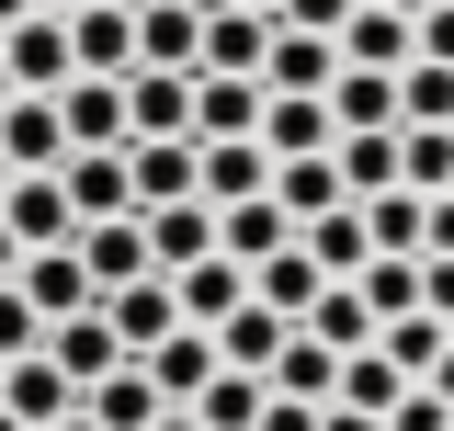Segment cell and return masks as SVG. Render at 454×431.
Listing matches in <instances>:
<instances>
[{
    "instance_id": "45",
    "label": "cell",
    "mask_w": 454,
    "mask_h": 431,
    "mask_svg": "<svg viewBox=\"0 0 454 431\" xmlns=\"http://www.w3.org/2000/svg\"><path fill=\"white\" fill-rule=\"evenodd\" d=\"M420 57H443V68H454V0H432V12H420Z\"/></svg>"
},
{
    "instance_id": "20",
    "label": "cell",
    "mask_w": 454,
    "mask_h": 431,
    "mask_svg": "<svg viewBox=\"0 0 454 431\" xmlns=\"http://www.w3.org/2000/svg\"><path fill=\"white\" fill-rule=\"evenodd\" d=\"M193 148H205V205L273 193V148H262V137H193Z\"/></svg>"
},
{
    "instance_id": "49",
    "label": "cell",
    "mask_w": 454,
    "mask_h": 431,
    "mask_svg": "<svg viewBox=\"0 0 454 431\" xmlns=\"http://www.w3.org/2000/svg\"><path fill=\"white\" fill-rule=\"evenodd\" d=\"M420 386H432V397H443V409H454V352H443V364H432V375H420Z\"/></svg>"
},
{
    "instance_id": "52",
    "label": "cell",
    "mask_w": 454,
    "mask_h": 431,
    "mask_svg": "<svg viewBox=\"0 0 454 431\" xmlns=\"http://www.w3.org/2000/svg\"><path fill=\"white\" fill-rule=\"evenodd\" d=\"M12 91H23V80H12V57H0V103H12Z\"/></svg>"
},
{
    "instance_id": "13",
    "label": "cell",
    "mask_w": 454,
    "mask_h": 431,
    "mask_svg": "<svg viewBox=\"0 0 454 431\" xmlns=\"http://www.w3.org/2000/svg\"><path fill=\"white\" fill-rule=\"evenodd\" d=\"M262 57H273V12L216 0V12H205V68H216V80H262Z\"/></svg>"
},
{
    "instance_id": "41",
    "label": "cell",
    "mask_w": 454,
    "mask_h": 431,
    "mask_svg": "<svg viewBox=\"0 0 454 431\" xmlns=\"http://www.w3.org/2000/svg\"><path fill=\"white\" fill-rule=\"evenodd\" d=\"M23 352H46V318H35L23 284H0V364H23Z\"/></svg>"
},
{
    "instance_id": "50",
    "label": "cell",
    "mask_w": 454,
    "mask_h": 431,
    "mask_svg": "<svg viewBox=\"0 0 454 431\" xmlns=\"http://www.w3.org/2000/svg\"><path fill=\"white\" fill-rule=\"evenodd\" d=\"M148 431H205V420H193V409H160V420H148Z\"/></svg>"
},
{
    "instance_id": "26",
    "label": "cell",
    "mask_w": 454,
    "mask_h": 431,
    "mask_svg": "<svg viewBox=\"0 0 454 431\" xmlns=\"http://www.w3.org/2000/svg\"><path fill=\"white\" fill-rule=\"evenodd\" d=\"M80 409H91V420H103V431H148V420H160V409H170V397H160V375H148V364H114V375L91 386Z\"/></svg>"
},
{
    "instance_id": "15",
    "label": "cell",
    "mask_w": 454,
    "mask_h": 431,
    "mask_svg": "<svg viewBox=\"0 0 454 431\" xmlns=\"http://www.w3.org/2000/svg\"><path fill=\"white\" fill-rule=\"evenodd\" d=\"M68 205H80V227H103V216H137V182H125V148H68Z\"/></svg>"
},
{
    "instance_id": "19",
    "label": "cell",
    "mask_w": 454,
    "mask_h": 431,
    "mask_svg": "<svg viewBox=\"0 0 454 431\" xmlns=\"http://www.w3.org/2000/svg\"><path fill=\"white\" fill-rule=\"evenodd\" d=\"M57 114H68V148H125V137H137V125H125V80H91V68L57 91Z\"/></svg>"
},
{
    "instance_id": "30",
    "label": "cell",
    "mask_w": 454,
    "mask_h": 431,
    "mask_svg": "<svg viewBox=\"0 0 454 431\" xmlns=\"http://www.w3.org/2000/svg\"><path fill=\"white\" fill-rule=\"evenodd\" d=\"M318 284H330V272L307 262V239H295V250H273V262L250 272V295H262L273 318H295V329H307V307H318Z\"/></svg>"
},
{
    "instance_id": "33",
    "label": "cell",
    "mask_w": 454,
    "mask_h": 431,
    "mask_svg": "<svg viewBox=\"0 0 454 431\" xmlns=\"http://www.w3.org/2000/svg\"><path fill=\"white\" fill-rule=\"evenodd\" d=\"M375 307H364V284H318V307H307V341H330V352H364L375 341Z\"/></svg>"
},
{
    "instance_id": "54",
    "label": "cell",
    "mask_w": 454,
    "mask_h": 431,
    "mask_svg": "<svg viewBox=\"0 0 454 431\" xmlns=\"http://www.w3.org/2000/svg\"><path fill=\"white\" fill-rule=\"evenodd\" d=\"M57 431H103V420H91V409H80V420H57Z\"/></svg>"
},
{
    "instance_id": "40",
    "label": "cell",
    "mask_w": 454,
    "mask_h": 431,
    "mask_svg": "<svg viewBox=\"0 0 454 431\" xmlns=\"http://www.w3.org/2000/svg\"><path fill=\"white\" fill-rule=\"evenodd\" d=\"M352 284H364V307H375V318H409V307H420V262H397V250H375Z\"/></svg>"
},
{
    "instance_id": "5",
    "label": "cell",
    "mask_w": 454,
    "mask_h": 431,
    "mask_svg": "<svg viewBox=\"0 0 454 431\" xmlns=\"http://www.w3.org/2000/svg\"><path fill=\"white\" fill-rule=\"evenodd\" d=\"M12 284H23V295H35V318H80V307H103V284H91V262H80V239H68V250H23V272H12Z\"/></svg>"
},
{
    "instance_id": "38",
    "label": "cell",
    "mask_w": 454,
    "mask_h": 431,
    "mask_svg": "<svg viewBox=\"0 0 454 431\" xmlns=\"http://www.w3.org/2000/svg\"><path fill=\"white\" fill-rule=\"evenodd\" d=\"M397 125H454V68L443 57H409L397 68Z\"/></svg>"
},
{
    "instance_id": "11",
    "label": "cell",
    "mask_w": 454,
    "mask_h": 431,
    "mask_svg": "<svg viewBox=\"0 0 454 431\" xmlns=\"http://www.w3.org/2000/svg\"><path fill=\"white\" fill-rule=\"evenodd\" d=\"M46 352H57V375L80 386V397H91V386H103L114 364H137V352L114 341V318H103V307H80V318H57V329H46Z\"/></svg>"
},
{
    "instance_id": "12",
    "label": "cell",
    "mask_w": 454,
    "mask_h": 431,
    "mask_svg": "<svg viewBox=\"0 0 454 431\" xmlns=\"http://www.w3.org/2000/svg\"><path fill=\"white\" fill-rule=\"evenodd\" d=\"M170 295H182V329H227L239 307H250V262H227V250H205L193 272H170Z\"/></svg>"
},
{
    "instance_id": "21",
    "label": "cell",
    "mask_w": 454,
    "mask_h": 431,
    "mask_svg": "<svg viewBox=\"0 0 454 431\" xmlns=\"http://www.w3.org/2000/svg\"><path fill=\"white\" fill-rule=\"evenodd\" d=\"M216 250H227V262H250V272H262L273 250H295V216H284L273 193H250V205H216Z\"/></svg>"
},
{
    "instance_id": "28",
    "label": "cell",
    "mask_w": 454,
    "mask_h": 431,
    "mask_svg": "<svg viewBox=\"0 0 454 431\" xmlns=\"http://www.w3.org/2000/svg\"><path fill=\"white\" fill-rule=\"evenodd\" d=\"M273 205L307 227V216H330V205H352V182H340V160L318 148V160H273Z\"/></svg>"
},
{
    "instance_id": "27",
    "label": "cell",
    "mask_w": 454,
    "mask_h": 431,
    "mask_svg": "<svg viewBox=\"0 0 454 431\" xmlns=\"http://www.w3.org/2000/svg\"><path fill=\"white\" fill-rule=\"evenodd\" d=\"M262 409H273V375H250V364H216V386L193 397L205 431H262Z\"/></svg>"
},
{
    "instance_id": "10",
    "label": "cell",
    "mask_w": 454,
    "mask_h": 431,
    "mask_svg": "<svg viewBox=\"0 0 454 431\" xmlns=\"http://www.w3.org/2000/svg\"><path fill=\"white\" fill-rule=\"evenodd\" d=\"M262 148H273V160H318V148H340L330 91H273V103H262Z\"/></svg>"
},
{
    "instance_id": "46",
    "label": "cell",
    "mask_w": 454,
    "mask_h": 431,
    "mask_svg": "<svg viewBox=\"0 0 454 431\" xmlns=\"http://www.w3.org/2000/svg\"><path fill=\"white\" fill-rule=\"evenodd\" d=\"M262 431H318V409H307V397H273V409H262Z\"/></svg>"
},
{
    "instance_id": "1",
    "label": "cell",
    "mask_w": 454,
    "mask_h": 431,
    "mask_svg": "<svg viewBox=\"0 0 454 431\" xmlns=\"http://www.w3.org/2000/svg\"><path fill=\"white\" fill-rule=\"evenodd\" d=\"M0 57H12V80H23V91H68V80H80V46H68V12H23V23L0 35Z\"/></svg>"
},
{
    "instance_id": "39",
    "label": "cell",
    "mask_w": 454,
    "mask_h": 431,
    "mask_svg": "<svg viewBox=\"0 0 454 431\" xmlns=\"http://www.w3.org/2000/svg\"><path fill=\"white\" fill-rule=\"evenodd\" d=\"M330 160H340V182H352V205H364V193H397V125L387 137H340Z\"/></svg>"
},
{
    "instance_id": "35",
    "label": "cell",
    "mask_w": 454,
    "mask_h": 431,
    "mask_svg": "<svg viewBox=\"0 0 454 431\" xmlns=\"http://www.w3.org/2000/svg\"><path fill=\"white\" fill-rule=\"evenodd\" d=\"M397 397H409V375L387 364V341H364V352H340V409H375V420H387Z\"/></svg>"
},
{
    "instance_id": "55",
    "label": "cell",
    "mask_w": 454,
    "mask_h": 431,
    "mask_svg": "<svg viewBox=\"0 0 454 431\" xmlns=\"http://www.w3.org/2000/svg\"><path fill=\"white\" fill-rule=\"evenodd\" d=\"M239 12H284V0H239Z\"/></svg>"
},
{
    "instance_id": "44",
    "label": "cell",
    "mask_w": 454,
    "mask_h": 431,
    "mask_svg": "<svg viewBox=\"0 0 454 431\" xmlns=\"http://www.w3.org/2000/svg\"><path fill=\"white\" fill-rule=\"evenodd\" d=\"M420 307H432V318H454V262H443V250L420 262Z\"/></svg>"
},
{
    "instance_id": "23",
    "label": "cell",
    "mask_w": 454,
    "mask_h": 431,
    "mask_svg": "<svg viewBox=\"0 0 454 431\" xmlns=\"http://www.w3.org/2000/svg\"><path fill=\"white\" fill-rule=\"evenodd\" d=\"M80 262H91V284H137V272H160L148 262V216H103V227H80Z\"/></svg>"
},
{
    "instance_id": "57",
    "label": "cell",
    "mask_w": 454,
    "mask_h": 431,
    "mask_svg": "<svg viewBox=\"0 0 454 431\" xmlns=\"http://www.w3.org/2000/svg\"><path fill=\"white\" fill-rule=\"evenodd\" d=\"M35 12H80V0H35Z\"/></svg>"
},
{
    "instance_id": "42",
    "label": "cell",
    "mask_w": 454,
    "mask_h": 431,
    "mask_svg": "<svg viewBox=\"0 0 454 431\" xmlns=\"http://www.w3.org/2000/svg\"><path fill=\"white\" fill-rule=\"evenodd\" d=\"M352 12H364V0H284L273 23H295V35H340V23H352Z\"/></svg>"
},
{
    "instance_id": "59",
    "label": "cell",
    "mask_w": 454,
    "mask_h": 431,
    "mask_svg": "<svg viewBox=\"0 0 454 431\" xmlns=\"http://www.w3.org/2000/svg\"><path fill=\"white\" fill-rule=\"evenodd\" d=\"M205 12H216V0H205Z\"/></svg>"
},
{
    "instance_id": "53",
    "label": "cell",
    "mask_w": 454,
    "mask_h": 431,
    "mask_svg": "<svg viewBox=\"0 0 454 431\" xmlns=\"http://www.w3.org/2000/svg\"><path fill=\"white\" fill-rule=\"evenodd\" d=\"M387 12H409V23H420V12H432V0H387Z\"/></svg>"
},
{
    "instance_id": "31",
    "label": "cell",
    "mask_w": 454,
    "mask_h": 431,
    "mask_svg": "<svg viewBox=\"0 0 454 431\" xmlns=\"http://www.w3.org/2000/svg\"><path fill=\"white\" fill-rule=\"evenodd\" d=\"M330 114H340V137H387V125H397V80H387V68H340Z\"/></svg>"
},
{
    "instance_id": "36",
    "label": "cell",
    "mask_w": 454,
    "mask_h": 431,
    "mask_svg": "<svg viewBox=\"0 0 454 431\" xmlns=\"http://www.w3.org/2000/svg\"><path fill=\"white\" fill-rule=\"evenodd\" d=\"M284 341H295V318H273L262 295H250V307L216 329V352H227V364H250V375H273V352H284Z\"/></svg>"
},
{
    "instance_id": "32",
    "label": "cell",
    "mask_w": 454,
    "mask_h": 431,
    "mask_svg": "<svg viewBox=\"0 0 454 431\" xmlns=\"http://www.w3.org/2000/svg\"><path fill=\"white\" fill-rule=\"evenodd\" d=\"M273 397H307V409H330V397H340V352L295 329V341L273 352Z\"/></svg>"
},
{
    "instance_id": "9",
    "label": "cell",
    "mask_w": 454,
    "mask_h": 431,
    "mask_svg": "<svg viewBox=\"0 0 454 431\" xmlns=\"http://www.w3.org/2000/svg\"><path fill=\"white\" fill-rule=\"evenodd\" d=\"M0 409L35 420V431H57V420H80V386L57 375V352H23V364H0Z\"/></svg>"
},
{
    "instance_id": "51",
    "label": "cell",
    "mask_w": 454,
    "mask_h": 431,
    "mask_svg": "<svg viewBox=\"0 0 454 431\" xmlns=\"http://www.w3.org/2000/svg\"><path fill=\"white\" fill-rule=\"evenodd\" d=\"M23 12H35V0H0V35H12V23H23Z\"/></svg>"
},
{
    "instance_id": "25",
    "label": "cell",
    "mask_w": 454,
    "mask_h": 431,
    "mask_svg": "<svg viewBox=\"0 0 454 431\" xmlns=\"http://www.w3.org/2000/svg\"><path fill=\"white\" fill-rule=\"evenodd\" d=\"M262 80H273V91H330V80H340V35H295V23H273Z\"/></svg>"
},
{
    "instance_id": "34",
    "label": "cell",
    "mask_w": 454,
    "mask_h": 431,
    "mask_svg": "<svg viewBox=\"0 0 454 431\" xmlns=\"http://www.w3.org/2000/svg\"><path fill=\"white\" fill-rule=\"evenodd\" d=\"M375 341H387V364H397V375L420 386V375H432V364L454 352V318H432V307H409V318H387Z\"/></svg>"
},
{
    "instance_id": "2",
    "label": "cell",
    "mask_w": 454,
    "mask_h": 431,
    "mask_svg": "<svg viewBox=\"0 0 454 431\" xmlns=\"http://www.w3.org/2000/svg\"><path fill=\"white\" fill-rule=\"evenodd\" d=\"M125 182H137V216L182 205V193H205V148L193 137H125Z\"/></svg>"
},
{
    "instance_id": "4",
    "label": "cell",
    "mask_w": 454,
    "mask_h": 431,
    "mask_svg": "<svg viewBox=\"0 0 454 431\" xmlns=\"http://www.w3.org/2000/svg\"><path fill=\"white\" fill-rule=\"evenodd\" d=\"M68 46L91 80H137V0H80L68 12Z\"/></svg>"
},
{
    "instance_id": "6",
    "label": "cell",
    "mask_w": 454,
    "mask_h": 431,
    "mask_svg": "<svg viewBox=\"0 0 454 431\" xmlns=\"http://www.w3.org/2000/svg\"><path fill=\"white\" fill-rule=\"evenodd\" d=\"M0 148H12V170H68V114H57V91H12L0 103Z\"/></svg>"
},
{
    "instance_id": "3",
    "label": "cell",
    "mask_w": 454,
    "mask_h": 431,
    "mask_svg": "<svg viewBox=\"0 0 454 431\" xmlns=\"http://www.w3.org/2000/svg\"><path fill=\"white\" fill-rule=\"evenodd\" d=\"M0 216H12V239H23V250H68V239H80V205H68V182H57V170H12Z\"/></svg>"
},
{
    "instance_id": "7",
    "label": "cell",
    "mask_w": 454,
    "mask_h": 431,
    "mask_svg": "<svg viewBox=\"0 0 454 431\" xmlns=\"http://www.w3.org/2000/svg\"><path fill=\"white\" fill-rule=\"evenodd\" d=\"M137 68H205V0H137Z\"/></svg>"
},
{
    "instance_id": "17",
    "label": "cell",
    "mask_w": 454,
    "mask_h": 431,
    "mask_svg": "<svg viewBox=\"0 0 454 431\" xmlns=\"http://www.w3.org/2000/svg\"><path fill=\"white\" fill-rule=\"evenodd\" d=\"M137 364L160 375V397H170V409H193V397L216 386V364H227V352H216V329H170L160 352H137Z\"/></svg>"
},
{
    "instance_id": "56",
    "label": "cell",
    "mask_w": 454,
    "mask_h": 431,
    "mask_svg": "<svg viewBox=\"0 0 454 431\" xmlns=\"http://www.w3.org/2000/svg\"><path fill=\"white\" fill-rule=\"evenodd\" d=\"M0 193H12V148H0Z\"/></svg>"
},
{
    "instance_id": "48",
    "label": "cell",
    "mask_w": 454,
    "mask_h": 431,
    "mask_svg": "<svg viewBox=\"0 0 454 431\" xmlns=\"http://www.w3.org/2000/svg\"><path fill=\"white\" fill-rule=\"evenodd\" d=\"M12 272H23V239H12V216H0V284H12Z\"/></svg>"
},
{
    "instance_id": "16",
    "label": "cell",
    "mask_w": 454,
    "mask_h": 431,
    "mask_svg": "<svg viewBox=\"0 0 454 431\" xmlns=\"http://www.w3.org/2000/svg\"><path fill=\"white\" fill-rule=\"evenodd\" d=\"M262 103H273V80H216V68H193V137H262Z\"/></svg>"
},
{
    "instance_id": "29",
    "label": "cell",
    "mask_w": 454,
    "mask_h": 431,
    "mask_svg": "<svg viewBox=\"0 0 454 431\" xmlns=\"http://www.w3.org/2000/svg\"><path fill=\"white\" fill-rule=\"evenodd\" d=\"M364 227H375V250H397V262H420L432 250V193H364Z\"/></svg>"
},
{
    "instance_id": "43",
    "label": "cell",
    "mask_w": 454,
    "mask_h": 431,
    "mask_svg": "<svg viewBox=\"0 0 454 431\" xmlns=\"http://www.w3.org/2000/svg\"><path fill=\"white\" fill-rule=\"evenodd\" d=\"M387 431H454V409H443V397H432V386H409V397H397V409H387Z\"/></svg>"
},
{
    "instance_id": "8",
    "label": "cell",
    "mask_w": 454,
    "mask_h": 431,
    "mask_svg": "<svg viewBox=\"0 0 454 431\" xmlns=\"http://www.w3.org/2000/svg\"><path fill=\"white\" fill-rule=\"evenodd\" d=\"M103 318H114L125 352H160L170 329H182V295H170V272H137V284H114V295H103Z\"/></svg>"
},
{
    "instance_id": "18",
    "label": "cell",
    "mask_w": 454,
    "mask_h": 431,
    "mask_svg": "<svg viewBox=\"0 0 454 431\" xmlns=\"http://www.w3.org/2000/svg\"><path fill=\"white\" fill-rule=\"evenodd\" d=\"M125 125L137 137H193V68H137L125 80Z\"/></svg>"
},
{
    "instance_id": "14",
    "label": "cell",
    "mask_w": 454,
    "mask_h": 431,
    "mask_svg": "<svg viewBox=\"0 0 454 431\" xmlns=\"http://www.w3.org/2000/svg\"><path fill=\"white\" fill-rule=\"evenodd\" d=\"M409 57H420V23H409V12H387V0H364V12H352V23H340V68H409Z\"/></svg>"
},
{
    "instance_id": "22",
    "label": "cell",
    "mask_w": 454,
    "mask_h": 431,
    "mask_svg": "<svg viewBox=\"0 0 454 431\" xmlns=\"http://www.w3.org/2000/svg\"><path fill=\"white\" fill-rule=\"evenodd\" d=\"M205 250H216V205H205V193H182V205H148V262H160V272H193Z\"/></svg>"
},
{
    "instance_id": "37",
    "label": "cell",
    "mask_w": 454,
    "mask_h": 431,
    "mask_svg": "<svg viewBox=\"0 0 454 431\" xmlns=\"http://www.w3.org/2000/svg\"><path fill=\"white\" fill-rule=\"evenodd\" d=\"M397 182L409 193H454V125H397Z\"/></svg>"
},
{
    "instance_id": "47",
    "label": "cell",
    "mask_w": 454,
    "mask_h": 431,
    "mask_svg": "<svg viewBox=\"0 0 454 431\" xmlns=\"http://www.w3.org/2000/svg\"><path fill=\"white\" fill-rule=\"evenodd\" d=\"M318 431H387V420H375V409H340V397H330V409H318Z\"/></svg>"
},
{
    "instance_id": "58",
    "label": "cell",
    "mask_w": 454,
    "mask_h": 431,
    "mask_svg": "<svg viewBox=\"0 0 454 431\" xmlns=\"http://www.w3.org/2000/svg\"><path fill=\"white\" fill-rule=\"evenodd\" d=\"M0 431H35V420H12V409H0Z\"/></svg>"
},
{
    "instance_id": "24",
    "label": "cell",
    "mask_w": 454,
    "mask_h": 431,
    "mask_svg": "<svg viewBox=\"0 0 454 431\" xmlns=\"http://www.w3.org/2000/svg\"><path fill=\"white\" fill-rule=\"evenodd\" d=\"M295 239H307V262L330 272V284H352V272L375 262V227H364V205H330V216H307Z\"/></svg>"
}]
</instances>
